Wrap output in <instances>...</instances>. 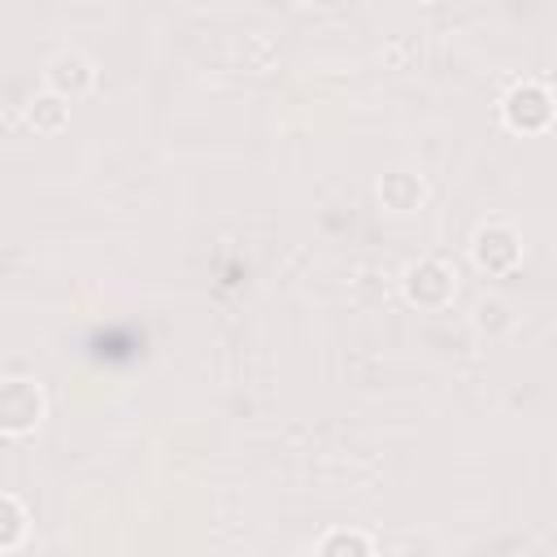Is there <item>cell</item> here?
Segmentation results:
<instances>
[{"label":"cell","mask_w":557,"mask_h":557,"mask_svg":"<svg viewBox=\"0 0 557 557\" xmlns=\"http://www.w3.org/2000/svg\"><path fill=\"white\" fill-rule=\"evenodd\" d=\"M379 196H383V205H387V209L409 213V209H418V205H422L426 187H422V178H418V174H409V170H392V174H383Z\"/></svg>","instance_id":"cell-6"},{"label":"cell","mask_w":557,"mask_h":557,"mask_svg":"<svg viewBox=\"0 0 557 557\" xmlns=\"http://www.w3.org/2000/svg\"><path fill=\"white\" fill-rule=\"evenodd\" d=\"M500 113H505V122H509L513 131H540V126H548V117H553V96L544 91V83L522 78V83L509 87Z\"/></svg>","instance_id":"cell-3"},{"label":"cell","mask_w":557,"mask_h":557,"mask_svg":"<svg viewBox=\"0 0 557 557\" xmlns=\"http://www.w3.org/2000/svg\"><path fill=\"white\" fill-rule=\"evenodd\" d=\"M470 257H474L479 270H487V274H505V270L518 265V257H522V239H518V231L505 226V222H483V226L474 231Z\"/></svg>","instance_id":"cell-1"},{"label":"cell","mask_w":557,"mask_h":557,"mask_svg":"<svg viewBox=\"0 0 557 557\" xmlns=\"http://www.w3.org/2000/svg\"><path fill=\"white\" fill-rule=\"evenodd\" d=\"M44 418V392L30 379H9L0 387V431L4 435H26Z\"/></svg>","instance_id":"cell-2"},{"label":"cell","mask_w":557,"mask_h":557,"mask_svg":"<svg viewBox=\"0 0 557 557\" xmlns=\"http://www.w3.org/2000/svg\"><path fill=\"white\" fill-rule=\"evenodd\" d=\"M91 83H96V70H91V61L83 52H57L48 61V91H57L61 100L87 96Z\"/></svg>","instance_id":"cell-5"},{"label":"cell","mask_w":557,"mask_h":557,"mask_svg":"<svg viewBox=\"0 0 557 557\" xmlns=\"http://www.w3.org/2000/svg\"><path fill=\"white\" fill-rule=\"evenodd\" d=\"M453 292H457L453 270H448L444 261H435V257H422V261H413V265L405 270V296H409L413 305H422V309H440Z\"/></svg>","instance_id":"cell-4"},{"label":"cell","mask_w":557,"mask_h":557,"mask_svg":"<svg viewBox=\"0 0 557 557\" xmlns=\"http://www.w3.org/2000/svg\"><path fill=\"white\" fill-rule=\"evenodd\" d=\"M65 117H70V100H61L57 91L30 96V104H26V122H30L35 131H44V135L61 131V126H65Z\"/></svg>","instance_id":"cell-7"},{"label":"cell","mask_w":557,"mask_h":557,"mask_svg":"<svg viewBox=\"0 0 557 557\" xmlns=\"http://www.w3.org/2000/svg\"><path fill=\"white\" fill-rule=\"evenodd\" d=\"M318 557H374V548L361 531H331L318 544Z\"/></svg>","instance_id":"cell-9"},{"label":"cell","mask_w":557,"mask_h":557,"mask_svg":"<svg viewBox=\"0 0 557 557\" xmlns=\"http://www.w3.org/2000/svg\"><path fill=\"white\" fill-rule=\"evenodd\" d=\"M0 513H4L0 548H4V553H13V548L22 544V535H26V509H22V500H17L13 492H4V496H0Z\"/></svg>","instance_id":"cell-8"}]
</instances>
